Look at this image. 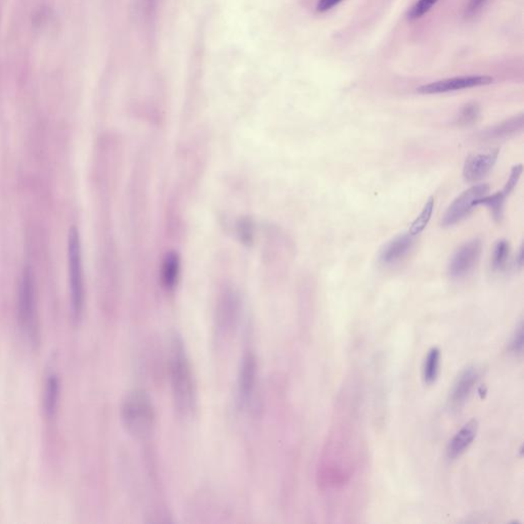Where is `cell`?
<instances>
[{
    "mask_svg": "<svg viewBox=\"0 0 524 524\" xmlns=\"http://www.w3.org/2000/svg\"><path fill=\"white\" fill-rule=\"evenodd\" d=\"M159 0H139V11L144 18H151L156 11Z\"/></svg>",
    "mask_w": 524,
    "mask_h": 524,
    "instance_id": "484cf974",
    "label": "cell"
},
{
    "mask_svg": "<svg viewBox=\"0 0 524 524\" xmlns=\"http://www.w3.org/2000/svg\"><path fill=\"white\" fill-rule=\"evenodd\" d=\"M479 116V108L476 104H468L461 110L458 123L461 125H469L474 123Z\"/></svg>",
    "mask_w": 524,
    "mask_h": 524,
    "instance_id": "603a6c76",
    "label": "cell"
},
{
    "mask_svg": "<svg viewBox=\"0 0 524 524\" xmlns=\"http://www.w3.org/2000/svg\"><path fill=\"white\" fill-rule=\"evenodd\" d=\"M68 273H69L70 315L74 324H79L85 308V280L80 233L72 226L68 235Z\"/></svg>",
    "mask_w": 524,
    "mask_h": 524,
    "instance_id": "3957f363",
    "label": "cell"
},
{
    "mask_svg": "<svg viewBox=\"0 0 524 524\" xmlns=\"http://www.w3.org/2000/svg\"><path fill=\"white\" fill-rule=\"evenodd\" d=\"M343 0H319L317 4V11L319 13H326L336 6H338Z\"/></svg>",
    "mask_w": 524,
    "mask_h": 524,
    "instance_id": "4316f807",
    "label": "cell"
},
{
    "mask_svg": "<svg viewBox=\"0 0 524 524\" xmlns=\"http://www.w3.org/2000/svg\"><path fill=\"white\" fill-rule=\"evenodd\" d=\"M523 115H519L515 118L510 119L501 123L500 125L496 126L493 130H488V137L491 139H499V137H506L508 135H514L523 130Z\"/></svg>",
    "mask_w": 524,
    "mask_h": 524,
    "instance_id": "2e32d148",
    "label": "cell"
},
{
    "mask_svg": "<svg viewBox=\"0 0 524 524\" xmlns=\"http://www.w3.org/2000/svg\"><path fill=\"white\" fill-rule=\"evenodd\" d=\"M490 0H469L465 9V18L473 19L481 13Z\"/></svg>",
    "mask_w": 524,
    "mask_h": 524,
    "instance_id": "cb8c5ba5",
    "label": "cell"
},
{
    "mask_svg": "<svg viewBox=\"0 0 524 524\" xmlns=\"http://www.w3.org/2000/svg\"><path fill=\"white\" fill-rule=\"evenodd\" d=\"M61 392L62 386L60 377L55 372H51L46 377L43 392V409L48 419H53L57 415L60 406Z\"/></svg>",
    "mask_w": 524,
    "mask_h": 524,
    "instance_id": "4fadbf2b",
    "label": "cell"
},
{
    "mask_svg": "<svg viewBox=\"0 0 524 524\" xmlns=\"http://www.w3.org/2000/svg\"><path fill=\"white\" fill-rule=\"evenodd\" d=\"M254 222L251 219L243 217L237 224L239 239L244 245L250 246L253 243L255 231Z\"/></svg>",
    "mask_w": 524,
    "mask_h": 524,
    "instance_id": "ffe728a7",
    "label": "cell"
},
{
    "mask_svg": "<svg viewBox=\"0 0 524 524\" xmlns=\"http://www.w3.org/2000/svg\"><path fill=\"white\" fill-rule=\"evenodd\" d=\"M479 376L481 372L475 366L468 367L461 372L451 387L449 397L448 404L451 411H458L464 407L471 392H473L475 385L478 382Z\"/></svg>",
    "mask_w": 524,
    "mask_h": 524,
    "instance_id": "9c48e42d",
    "label": "cell"
},
{
    "mask_svg": "<svg viewBox=\"0 0 524 524\" xmlns=\"http://www.w3.org/2000/svg\"><path fill=\"white\" fill-rule=\"evenodd\" d=\"M257 381V360L252 352L246 353L238 377V399L241 408H248L253 401Z\"/></svg>",
    "mask_w": 524,
    "mask_h": 524,
    "instance_id": "ba28073f",
    "label": "cell"
},
{
    "mask_svg": "<svg viewBox=\"0 0 524 524\" xmlns=\"http://www.w3.org/2000/svg\"><path fill=\"white\" fill-rule=\"evenodd\" d=\"M170 380L175 409L182 417H192L197 409V386L184 341L175 335L172 341Z\"/></svg>",
    "mask_w": 524,
    "mask_h": 524,
    "instance_id": "6da1fadb",
    "label": "cell"
},
{
    "mask_svg": "<svg viewBox=\"0 0 524 524\" xmlns=\"http://www.w3.org/2000/svg\"><path fill=\"white\" fill-rule=\"evenodd\" d=\"M434 199L431 197V198L428 199L427 202H426L424 207H423L422 211L418 215L417 219L411 224L409 233L412 236L415 237V236L419 235V234L424 231L427 224H429L430 219H431L432 214H434Z\"/></svg>",
    "mask_w": 524,
    "mask_h": 524,
    "instance_id": "ac0fdd59",
    "label": "cell"
},
{
    "mask_svg": "<svg viewBox=\"0 0 524 524\" xmlns=\"http://www.w3.org/2000/svg\"><path fill=\"white\" fill-rule=\"evenodd\" d=\"M483 245L477 239L461 246L451 256L449 264V275L451 278H462L469 275L481 258Z\"/></svg>",
    "mask_w": 524,
    "mask_h": 524,
    "instance_id": "52a82bcc",
    "label": "cell"
},
{
    "mask_svg": "<svg viewBox=\"0 0 524 524\" xmlns=\"http://www.w3.org/2000/svg\"><path fill=\"white\" fill-rule=\"evenodd\" d=\"M506 196L503 192H498L491 196H484L477 202V206L484 205L490 208L491 214L496 221H500L503 217V209H504V202Z\"/></svg>",
    "mask_w": 524,
    "mask_h": 524,
    "instance_id": "d6986e66",
    "label": "cell"
},
{
    "mask_svg": "<svg viewBox=\"0 0 524 524\" xmlns=\"http://www.w3.org/2000/svg\"><path fill=\"white\" fill-rule=\"evenodd\" d=\"M493 78L488 75H470V76L454 77L424 84L417 88L422 95H439V93H451V91L469 90V88H481L490 85Z\"/></svg>",
    "mask_w": 524,
    "mask_h": 524,
    "instance_id": "8992f818",
    "label": "cell"
},
{
    "mask_svg": "<svg viewBox=\"0 0 524 524\" xmlns=\"http://www.w3.org/2000/svg\"><path fill=\"white\" fill-rule=\"evenodd\" d=\"M180 275L179 255L175 251L166 253L161 271V280L163 286L167 290H173L179 283Z\"/></svg>",
    "mask_w": 524,
    "mask_h": 524,
    "instance_id": "5bb4252c",
    "label": "cell"
},
{
    "mask_svg": "<svg viewBox=\"0 0 524 524\" xmlns=\"http://www.w3.org/2000/svg\"><path fill=\"white\" fill-rule=\"evenodd\" d=\"M414 244V236L411 234H402L392 239L383 246L379 252L378 261L383 266H394L402 261L411 251Z\"/></svg>",
    "mask_w": 524,
    "mask_h": 524,
    "instance_id": "8fae6325",
    "label": "cell"
},
{
    "mask_svg": "<svg viewBox=\"0 0 524 524\" xmlns=\"http://www.w3.org/2000/svg\"><path fill=\"white\" fill-rule=\"evenodd\" d=\"M120 414L124 427L137 439H146L155 428V407L144 390H133L126 394Z\"/></svg>",
    "mask_w": 524,
    "mask_h": 524,
    "instance_id": "277c9868",
    "label": "cell"
},
{
    "mask_svg": "<svg viewBox=\"0 0 524 524\" xmlns=\"http://www.w3.org/2000/svg\"><path fill=\"white\" fill-rule=\"evenodd\" d=\"M437 2L439 0H417L416 4L409 9L407 19L409 21H415L422 18L431 11Z\"/></svg>",
    "mask_w": 524,
    "mask_h": 524,
    "instance_id": "44dd1931",
    "label": "cell"
},
{
    "mask_svg": "<svg viewBox=\"0 0 524 524\" xmlns=\"http://www.w3.org/2000/svg\"><path fill=\"white\" fill-rule=\"evenodd\" d=\"M499 156V150H491L488 153L475 154L465 162L463 177L468 182L481 180L493 169Z\"/></svg>",
    "mask_w": 524,
    "mask_h": 524,
    "instance_id": "30bf717a",
    "label": "cell"
},
{
    "mask_svg": "<svg viewBox=\"0 0 524 524\" xmlns=\"http://www.w3.org/2000/svg\"><path fill=\"white\" fill-rule=\"evenodd\" d=\"M16 320L21 335L30 347H38L41 344V320L37 303L36 282L29 266L21 273L16 299Z\"/></svg>",
    "mask_w": 524,
    "mask_h": 524,
    "instance_id": "7a4b0ae2",
    "label": "cell"
},
{
    "mask_svg": "<svg viewBox=\"0 0 524 524\" xmlns=\"http://www.w3.org/2000/svg\"><path fill=\"white\" fill-rule=\"evenodd\" d=\"M441 352L439 348L432 347L426 355L423 365V380L425 384L432 385L436 382L441 372Z\"/></svg>",
    "mask_w": 524,
    "mask_h": 524,
    "instance_id": "9a60e30c",
    "label": "cell"
},
{
    "mask_svg": "<svg viewBox=\"0 0 524 524\" xmlns=\"http://www.w3.org/2000/svg\"><path fill=\"white\" fill-rule=\"evenodd\" d=\"M523 168L521 164L520 165L514 166L513 169H512L511 174H510L509 179H508L506 186H505L504 189L502 191L505 196L507 197L509 195V194L513 191L514 188H515L517 182H518L521 174H523Z\"/></svg>",
    "mask_w": 524,
    "mask_h": 524,
    "instance_id": "d4e9b609",
    "label": "cell"
},
{
    "mask_svg": "<svg viewBox=\"0 0 524 524\" xmlns=\"http://www.w3.org/2000/svg\"><path fill=\"white\" fill-rule=\"evenodd\" d=\"M509 352L515 357H521L523 352V324L519 323L509 343Z\"/></svg>",
    "mask_w": 524,
    "mask_h": 524,
    "instance_id": "7402d4cb",
    "label": "cell"
},
{
    "mask_svg": "<svg viewBox=\"0 0 524 524\" xmlns=\"http://www.w3.org/2000/svg\"><path fill=\"white\" fill-rule=\"evenodd\" d=\"M517 264H518L519 268H521L523 264V246H521L520 249H519V253L518 257H517L516 259Z\"/></svg>",
    "mask_w": 524,
    "mask_h": 524,
    "instance_id": "83f0119b",
    "label": "cell"
},
{
    "mask_svg": "<svg viewBox=\"0 0 524 524\" xmlns=\"http://www.w3.org/2000/svg\"><path fill=\"white\" fill-rule=\"evenodd\" d=\"M488 191L490 187L484 184H477L463 192L444 213L441 219L442 226H451L463 221L476 207L477 202L488 195Z\"/></svg>",
    "mask_w": 524,
    "mask_h": 524,
    "instance_id": "5b68a950",
    "label": "cell"
},
{
    "mask_svg": "<svg viewBox=\"0 0 524 524\" xmlns=\"http://www.w3.org/2000/svg\"><path fill=\"white\" fill-rule=\"evenodd\" d=\"M510 245L506 240L498 241L493 248L491 256V268L495 271H502L506 268L509 261Z\"/></svg>",
    "mask_w": 524,
    "mask_h": 524,
    "instance_id": "e0dca14e",
    "label": "cell"
},
{
    "mask_svg": "<svg viewBox=\"0 0 524 524\" xmlns=\"http://www.w3.org/2000/svg\"><path fill=\"white\" fill-rule=\"evenodd\" d=\"M478 432V422L475 419L466 423L460 430L451 437L446 446V456L450 460L460 458L473 444L475 437Z\"/></svg>",
    "mask_w": 524,
    "mask_h": 524,
    "instance_id": "7c38bea8",
    "label": "cell"
}]
</instances>
